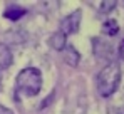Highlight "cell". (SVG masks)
<instances>
[{"label":"cell","mask_w":124,"mask_h":114,"mask_svg":"<svg viewBox=\"0 0 124 114\" xmlns=\"http://www.w3.org/2000/svg\"><path fill=\"white\" fill-rule=\"evenodd\" d=\"M121 81V67L117 62H109L104 65L97 76V92L102 97H109L116 92Z\"/></svg>","instance_id":"cell-1"},{"label":"cell","mask_w":124,"mask_h":114,"mask_svg":"<svg viewBox=\"0 0 124 114\" xmlns=\"http://www.w3.org/2000/svg\"><path fill=\"white\" fill-rule=\"evenodd\" d=\"M15 87L25 96H37L42 89V74L35 67H25L15 79Z\"/></svg>","instance_id":"cell-2"},{"label":"cell","mask_w":124,"mask_h":114,"mask_svg":"<svg viewBox=\"0 0 124 114\" xmlns=\"http://www.w3.org/2000/svg\"><path fill=\"white\" fill-rule=\"evenodd\" d=\"M81 17H82V12H81V10H74L72 14H69V15L61 22V32L65 37L70 35V34H77V32H79Z\"/></svg>","instance_id":"cell-3"},{"label":"cell","mask_w":124,"mask_h":114,"mask_svg":"<svg viewBox=\"0 0 124 114\" xmlns=\"http://www.w3.org/2000/svg\"><path fill=\"white\" fill-rule=\"evenodd\" d=\"M92 50H94V56L97 59H104V60H109L112 62V57H114V49L111 45V42L104 40V39H92Z\"/></svg>","instance_id":"cell-4"},{"label":"cell","mask_w":124,"mask_h":114,"mask_svg":"<svg viewBox=\"0 0 124 114\" xmlns=\"http://www.w3.org/2000/svg\"><path fill=\"white\" fill-rule=\"evenodd\" d=\"M62 57H64V62H65L67 65H72V67H76V65L79 64V59H81L77 49L72 47V45H65V47H64Z\"/></svg>","instance_id":"cell-5"},{"label":"cell","mask_w":124,"mask_h":114,"mask_svg":"<svg viewBox=\"0 0 124 114\" xmlns=\"http://www.w3.org/2000/svg\"><path fill=\"white\" fill-rule=\"evenodd\" d=\"M14 62V56L10 52V49L3 44H0V71H5L12 65Z\"/></svg>","instance_id":"cell-6"},{"label":"cell","mask_w":124,"mask_h":114,"mask_svg":"<svg viewBox=\"0 0 124 114\" xmlns=\"http://www.w3.org/2000/svg\"><path fill=\"white\" fill-rule=\"evenodd\" d=\"M49 45L52 47V49H55V50H64V47L67 45V37L62 34L61 30L59 32H54L52 35H50V39H49Z\"/></svg>","instance_id":"cell-7"},{"label":"cell","mask_w":124,"mask_h":114,"mask_svg":"<svg viewBox=\"0 0 124 114\" xmlns=\"http://www.w3.org/2000/svg\"><path fill=\"white\" fill-rule=\"evenodd\" d=\"M25 14H27L25 8H20V7H17V5H8V7L5 8V12H3V17H5V19H10V20H19L20 17H23Z\"/></svg>","instance_id":"cell-8"},{"label":"cell","mask_w":124,"mask_h":114,"mask_svg":"<svg viewBox=\"0 0 124 114\" xmlns=\"http://www.w3.org/2000/svg\"><path fill=\"white\" fill-rule=\"evenodd\" d=\"M102 32L106 35H116V34L119 32V24H117V20L107 19L102 24Z\"/></svg>","instance_id":"cell-9"},{"label":"cell","mask_w":124,"mask_h":114,"mask_svg":"<svg viewBox=\"0 0 124 114\" xmlns=\"http://www.w3.org/2000/svg\"><path fill=\"white\" fill-rule=\"evenodd\" d=\"M116 5H117L116 0H102V2H99L97 10H99L101 14H109V12H112V10L116 8Z\"/></svg>","instance_id":"cell-10"},{"label":"cell","mask_w":124,"mask_h":114,"mask_svg":"<svg viewBox=\"0 0 124 114\" xmlns=\"http://www.w3.org/2000/svg\"><path fill=\"white\" fill-rule=\"evenodd\" d=\"M0 114H14V111L5 107V106H0Z\"/></svg>","instance_id":"cell-11"},{"label":"cell","mask_w":124,"mask_h":114,"mask_svg":"<svg viewBox=\"0 0 124 114\" xmlns=\"http://www.w3.org/2000/svg\"><path fill=\"white\" fill-rule=\"evenodd\" d=\"M119 54H121V57L124 59V40L121 42V49H119Z\"/></svg>","instance_id":"cell-12"},{"label":"cell","mask_w":124,"mask_h":114,"mask_svg":"<svg viewBox=\"0 0 124 114\" xmlns=\"http://www.w3.org/2000/svg\"><path fill=\"white\" fill-rule=\"evenodd\" d=\"M117 114H124V107H121V109H119V113Z\"/></svg>","instance_id":"cell-13"},{"label":"cell","mask_w":124,"mask_h":114,"mask_svg":"<svg viewBox=\"0 0 124 114\" xmlns=\"http://www.w3.org/2000/svg\"><path fill=\"white\" fill-rule=\"evenodd\" d=\"M0 91H2V77H0Z\"/></svg>","instance_id":"cell-14"}]
</instances>
